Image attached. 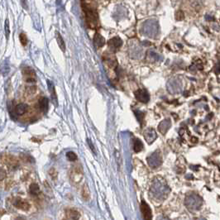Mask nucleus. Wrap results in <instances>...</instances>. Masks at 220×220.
<instances>
[{"mask_svg":"<svg viewBox=\"0 0 220 220\" xmlns=\"http://www.w3.org/2000/svg\"><path fill=\"white\" fill-rule=\"evenodd\" d=\"M29 191L30 193L33 195H38L40 194V187L36 183H32L29 187Z\"/></svg>","mask_w":220,"mask_h":220,"instance_id":"14","label":"nucleus"},{"mask_svg":"<svg viewBox=\"0 0 220 220\" xmlns=\"http://www.w3.org/2000/svg\"><path fill=\"white\" fill-rule=\"evenodd\" d=\"M94 45L97 47H101V46L105 45V40L99 33H95L94 37Z\"/></svg>","mask_w":220,"mask_h":220,"instance_id":"11","label":"nucleus"},{"mask_svg":"<svg viewBox=\"0 0 220 220\" xmlns=\"http://www.w3.org/2000/svg\"><path fill=\"white\" fill-rule=\"evenodd\" d=\"M82 196L85 200H88L89 199V190L88 186L86 185H84L82 190Z\"/></svg>","mask_w":220,"mask_h":220,"instance_id":"18","label":"nucleus"},{"mask_svg":"<svg viewBox=\"0 0 220 220\" xmlns=\"http://www.w3.org/2000/svg\"><path fill=\"white\" fill-rule=\"evenodd\" d=\"M157 133L153 128H148L144 132V138L148 144H152L157 139Z\"/></svg>","mask_w":220,"mask_h":220,"instance_id":"8","label":"nucleus"},{"mask_svg":"<svg viewBox=\"0 0 220 220\" xmlns=\"http://www.w3.org/2000/svg\"><path fill=\"white\" fill-rule=\"evenodd\" d=\"M20 2H21V4H22V6H23V8L26 9V10H27V9H28V5H27V0H20Z\"/></svg>","mask_w":220,"mask_h":220,"instance_id":"23","label":"nucleus"},{"mask_svg":"<svg viewBox=\"0 0 220 220\" xmlns=\"http://www.w3.org/2000/svg\"><path fill=\"white\" fill-rule=\"evenodd\" d=\"M56 34L57 43H58V45H59L60 48L62 49V51H66V44H65V41H64L63 38H62V35L60 34L58 32H56Z\"/></svg>","mask_w":220,"mask_h":220,"instance_id":"13","label":"nucleus"},{"mask_svg":"<svg viewBox=\"0 0 220 220\" xmlns=\"http://www.w3.org/2000/svg\"><path fill=\"white\" fill-rule=\"evenodd\" d=\"M68 216L72 220H79V218H80L79 213L75 209H70L68 211Z\"/></svg>","mask_w":220,"mask_h":220,"instance_id":"16","label":"nucleus"},{"mask_svg":"<svg viewBox=\"0 0 220 220\" xmlns=\"http://www.w3.org/2000/svg\"><path fill=\"white\" fill-rule=\"evenodd\" d=\"M170 122L169 120H165L163 122H161L159 125L158 129L159 131L161 132V133L165 134L168 131V129L170 128Z\"/></svg>","mask_w":220,"mask_h":220,"instance_id":"12","label":"nucleus"},{"mask_svg":"<svg viewBox=\"0 0 220 220\" xmlns=\"http://www.w3.org/2000/svg\"><path fill=\"white\" fill-rule=\"evenodd\" d=\"M141 211L143 215L144 220H152V210L150 209L148 205L145 201H142L141 204Z\"/></svg>","mask_w":220,"mask_h":220,"instance_id":"7","label":"nucleus"},{"mask_svg":"<svg viewBox=\"0 0 220 220\" xmlns=\"http://www.w3.org/2000/svg\"><path fill=\"white\" fill-rule=\"evenodd\" d=\"M66 157L69 159V161H75L76 159H77V156L75 154V152H69L66 153Z\"/></svg>","mask_w":220,"mask_h":220,"instance_id":"20","label":"nucleus"},{"mask_svg":"<svg viewBox=\"0 0 220 220\" xmlns=\"http://www.w3.org/2000/svg\"><path fill=\"white\" fill-rule=\"evenodd\" d=\"M148 163L152 168H157L162 163V157L160 151H156L149 157H148Z\"/></svg>","mask_w":220,"mask_h":220,"instance_id":"2","label":"nucleus"},{"mask_svg":"<svg viewBox=\"0 0 220 220\" xmlns=\"http://www.w3.org/2000/svg\"><path fill=\"white\" fill-rule=\"evenodd\" d=\"M7 169L3 166H0V182L4 181L7 179Z\"/></svg>","mask_w":220,"mask_h":220,"instance_id":"17","label":"nucleus"},{"mask_svg":"<svg viewBox=\"0 0 220 220\" xmlns=\"http://www.w3.org/2000/svg\"><path fill=\"white\" fill-rule=\"evenodd\" d=\"M135 97L138 101L142 103H148L149 101L150 96L146 89H138L135 92Z\"/></svg>","mask_w":220,"mask_h":220,"instance_id":"6","label":"nucleus"},{"mask_svg":"<svg viewBox=\"0 0 220 220\" xmlns=\"http://www.w3.org/2000/svg\"><path fill=\"white\" fill-rule=\"evenodd\" d=\"M13 205L14 208L23 210V211H28L31 208L29 202L22 198H14L13 200Z\"/></svg>","mask_w":220,"mask_h":220,"instance_id":"3","label":"nucleus"},{"mask_svg":"<svg viewBox=\"0 0 220 220\" xmlns=\"http://www.w3.org/2000/svg\"><path fill=\"white\" fill-rule=\"evenodd\" d=\"M14 220H25V219H24V218H23V217H17V218H15V219H14Z\"/></svg>","mask_w":220,"mask_h":220,"instance_id":"24","label":"nucleus"},{"mask_svg":"<svg viewBox=\"0 0 220 220\" xmlns=\"http://www.w3.org/2000/svg\"><path fill=\"white\" fill-rule=\"evenodd\" d=\"M123 45V41L119 37L116 36V37H113L108 41V46L110 48V50L113 51H116L121 47V46Z\"/></svg>","mask_w":220,"mask_h":220,"instance_id":"5","label":"nucleus"},{"mask_svg":"<svg viewBox=\"0 0 220 220\" xmlns=\"http://www.w3.org/2000/svg\"><path fill=\"white\" fill-rule=\"evenodd\" d=\"M175 18H176L177 20H183L185 18L184 13L181 11H178L176 13V14H175Z\"/></svg>","mask_w":220,"mask_h":220,"instance_id":"22","label":"nucleus"},{"mask_svg":"<svg viewBox=\"0 0 220 220\" xmlns=\"http://www.w3.org/2000/svg\"><path fill=\"white\" fill-rule=\"evenodd\" d=\"M82 8L89 27L90 28H96L98 26L99 17L94 5V0H82Z\"/></svg>","mask_w":220,"mask_h":220,"instance_id":"1","label":"nucleus"},{"mask_svg":"<svg viewBox=\"0 0 220 220\" xmlns=\"http://www.w3.org/2000/svg\"><path fill=\"white\" fill-rule=\"evenodd\" d=\"M19 40H20V42L21 44L23 46H27V35L25 34V33H23V32H22L20 35H19Z\"/></svg>","mask_w":220,"mask_h":220,"instance_id":"19","label":"nucleus"},{"mask_svg":"<svg viewBox=\"0 0 220 220\" xmlns=\"http://www.w3.org/2000/svg\"><path fill=\"white\" fill-rule=\"evenodd\" d=\"M28 110V106L26 104H18L14 108V112L18 116H23L26 114Z\"/></svg>","mask_w":220,"mask_h":220,"instance_id":"9","label":"nucleus"},{"mask_svg":"<svg viewBox=\"0 0 220 220\" xmlns=\"http://www.w3.org/2000/svg\"><path fill=\"white\" fill-rule=\"evenodd\" d=\"M143 148V144L139 139L136 138L134 140L133 142V149L135 151V152H141Z\"/></svg>","mask_w":220,"mask_h":220,"instance_id":"15","label":"nucleus"},{"mask_svg":"<svg viewBox=\"0 0 220 220\" xmlns=\"http://www.w3.org/2000/svg\"><path fill=\"white\" fill-rule=\"evenodd\" d=\"M23 75L27 83H34L36 80V75L35 71L31 67H25L23 70Z\"/></svg>","mask_w":220,"mask_h":220,"instance_id":"4","label":"nucleus"},{"mask_svg":"<svg viewBox=\"0 0 220 220\" xmlns=\"http://www.w3.org/2000/svg\"><path fill=\"white\" fill-rule=\"evenodd\" d=\"M38 107L41 112H43V113H46L48 110V99H47L45 97L41 98V99H39Z\"/></svg>","mask_w":220,"mask_h":220,"instance_id":"10","label":"nucleus"},{"mask_svg":"<svg viewBox=\"0 0 220 220\" xmlns=\"http://www.w3.org/2000/svg\"><path fill=\"white\" fill-rule=\"evenodd\" d=\"M5 32H6V37H7V39H8L9 36V33H10L8 20H6V22H5Z\"/></svg>","mask_w":220,"mask_h":220,"instance_id":"21","label":"nucleus"}]
</instances>
